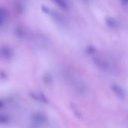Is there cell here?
I'll use <instances>...</instances> for the list:
<instances>
[{"mask_svg": "<svg viewBox=\"0 0 128 128\" xmlns=\"http://www.w3.org/2000/svg\"><path fill=\"white\" fill-rule=\"evenodd\" d=\"M106 23L108 27L112 28H116L118 24L116 20L111 17H107L106 18Z\"/></svg>", "mask_w": 128, "mask_h": 128, "instance_id": "4", "label": "cell"}, {"mask_svg": "<svg viewBox=\"0 0 128 128\" xmlns=\"http://www.w3.org/2000/svg\"><path fill=\"white\" fill-rule=\"evenodd\" d=\"M93 62L97 68L103 71L109 72L112 70V64L108 60L102 57L94 56Z\"/></svg>", "mask_w": 128, "mask_h": 128, "instance_id": "2", "label": "cell"}, {"mask_svg": "<svg viewBox=\"0 0 128 128\" xmlns=\"http://www.w3.org/2000/svg\"><path fill=\"white\" fill-rule=\"evenodd\" d=\"M86 52L89 54H92L96 52V49L92 46H90L86 48Z\"/></svg>", "mask_w": 128, "mask_h": 128, "instance_id": "6", "label": "cell"}, {"mask_svg": "<svg viewBox=\"0 0 128 128\" xmlns=\"http://www.w3.org/2000/svg\"><path fill=\"white\" fill-rule=\"evenodd\" d=\"M66 78L71 84L74 90L80 94H84L86 91V87L85 84L81 80L74 78L70 74H66Z\"/></svg>", "mask_w": 128, "mask_h": 128, "instance_id": "1", "label": "cell"}, {"mask_svg": "<svg viewBox=\"0 0 128 128\" xmlns=\"http://www.w3.org/2000/svg\"><path fill=\"white\" fill-rule=\"evenodd\" d=\"M111 88L112 92L120 98H124L126 96V92L124 89L119 85L117 84H112Z\"/></svg>", "mask_w": 128, "mask_h": 128, "instance_id": "3", "label": "cell"}, {"mask_svg": "<svg viewBox=\"0 0 128 128\" xmlns=\"http://www.w3.org/2000/svg\"><path fill=\"white\" fill-rule=\"evenodd\" d=\"M120 3L123 5H126L128 4V0H120Z\"/></svg>", "mask_w": 128, "mask_h": 128, "instance_id": "7", "label": "cell"}, {"mask_svg": "<svg viewBox=\"0 0 128 128\" xmlns=\"http://www.w3.org/2000/svg\"><path fill=\"white\" fill-rule=\"evenodd\" d=\"M54 2H55L59 6L61 7L62 8L66 9L67 8L68 6L66 3L63 0H52Z\"/></svg>", "mask_w": 128, "mask_h": 128, "instance_id": "5", "label": "cell"}]
</instances>
